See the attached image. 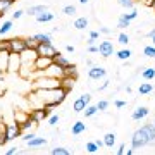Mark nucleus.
Wrapping results in <instances>:
<instances>
[{"instance_id": "nucleus-45", "label": "nucleus", "mask_w": 155, "mask_h": 155, "mask_svg": "<svg viewBox=\"0 0 155 155\" xmlns=\"http://www.w3.org/2000/svg\"><path fill=\"white\" fill-rule=\"evenodd\" d=\"M114 105H116L117 109H124V107H126V102H124V100H114Z\"/></svg>"}, {"instance_id": "nucleus-32", "label": "nucleus", "mask_w": 155, "mask_h": 155, "mask_svg": "<svg viewBox=\"0 0 155 155\" xmlns=\"http://www.w3.org/2000/svg\"><path fill=\"white\" fill-rule=\"evenodd\" d=\"M129 26H131V21L126 19V17L121 14V16H119V21H117V28L119 29H126V28H129Z\"/></svg>"}, {"instance_id": "nucleus-36", "label": "nucleus", "mask_w": 155, "mask_h": 155, "mask_svg": "<svg viewBox=\"0 0 155 155\" xmlns=\"http://www.w3.org/2000/svg\"><path fill=\"white\" fill-rule=\"evenodd\" d=\"M95 105H97V109H98V112H105L107 109L110 107V102H109V100H98V102H97Z\"/></svg>"}, {"instance_id": "nucleus-41", "label": "nucleus", "mask_w": 155, "mask_h": 155, "mask_svg": "<svg viewBox=\"0 0 155 155\" xmlns=\"http://www.w3.org/2000/svg\"><path fill=\"white\" fill-rule=\"evenodd\" d=\"M117 4L124 9H133L134 7V0H117Z\"/></svg>"}, {"instance_id": "nucleus-49", "label": "nucleus", "mask_w": 155, "mask_h": 155, "mask_svg": "<svg viewBox=\"0 0 155 155\" xmlns=\"http://www.w3.org/2000/svg\"><path fill=\"white\" fill-rule=\"evenodd\" d=\"M100 35H110V29L107 28V26H100Z\"/></svg>"}, {"instance_id": "nucleus-25", "label": "nucleus", "mask_w": 155, "mask_h": 155, "mask_svg": "<svg viewBox=\"0 0 155 155\" xmlns=\"http://www.w3.org/2000/svg\"><path fill=\"white\" fill-rule=\"evenodd\" d=\"M12 28H14V21H12V19H9V21H4V22H2V26H0V36H4V35L11 33Z\"/></svg>"}, {"instance_id": "nucleus-43", "label": "nucleus", "mask_w": 155, "mask_h": 155, "mask_svg": "<svg viewBox=\"0 0 155 155\" xmlns=\"http://www.w3.org/2000/svg\"><path fill=\"white\" fill-rule=\"evenodd\" d=\"M0 52H9V43H7V40H0Z\"/></svg>"}, {"instance_id": "nucleus-3", "label": "nucleus", "mask_w": 155, "mask_h": 155, "mask_svg": "<svg viewBox=\"0 0 155 155\" xmlns=\"http://www.w3.org/2000/svg\"><path fill=\"white\" fill-rule=\"evenodd\" d=\"M21 136H22L21 126H19L16 121H14V122H9V124H5V138H7V141H12V140L21 138Z\"/></svg>"}, {"instance_id": "nucleus-54", "label": "nucleus", "mask_w": 155, "mask_h": 155, "mask_svg": "<svg viewBox=\"0 0 155 155\" xmlns=\"http://www.w3.org/2000/svg\"><path fill=\"white\" fill-rule=\"evenodd\" d=\"M138 2H141V4H143V5L150 7V5H152V2H153V0H138Z\"/></svg>"}, {"instance_id": "nucleus-46", "label": "nucleus", "mask_w": 155, "mask_h": 155, "mask_svg": "<svg viewBox=\"0 0 155 155\" xmlns=\"http://www.w3.org/2000/svg\"><path fill=\"white\" fill-rule=\"evenodd\" d=\"M14 153H19V147H12L5 152V155H14Z\"/></svg>"}, {"instance_id": "nucleus-51", "label": "nucleus", "mask_w": 155, "mask_h": 155, "mask_svg": "<svg viewBox=\"0 0 155 155\" xmlns=\"http://www.w3.org/2000/svg\"><path fill=\"white\" fill-rule=\"evenodd\" d=\"M107 86H109V81H107V79H105V81H104V83H102V84H100V86H98V91H104V90H105Z\"/></svg>"}, {"instance_id": "nucleus-27", "label": "nucleus", "mask_w": 155, "mask_h": 155, "mask_svg": "<svg viewBox=\"0 0 155 155\" xmlns=\"http://www.w3.org/2000/svg\"><path fill=\"white\" fill-rule=\"evenodd\" d=\"M33 36L38 40V43H50L52 41V33H36Z\"/></svg>"}, {"instance_id": "nucleus-34", "label": "nucleus", "mask_w": 155, "mask_h": 155, "mask_svg": "<svg viewBox=\"0 0 155 155\" xmlns=\"http://www.w3.org/2000/svg\"><path fill=\"white\" fill-rule=\"evenodd\" d=\"M143 55L148 59H155V45H147L143 48Z\"/></svg>"}, {"instance_id": "nucleus-17", "label": "nucleus", "mask_w": 155, "mask_h": 155, "mask_svg": "<svg viewBox=\"0 0 155 155\" xmlns=\"http://www.w3.org/2000/svg\"><path fill=\"white\" fill-rule=\"evenodd\" d=\"M35 19H36V22H40V24H45V22H52L55 19V16L50 11H45V12H41V14H38Z\"/></svg>"}, {"instance_id": "nucleus-38", "label": "nucleus", "mask_w": 155, "mask_h": 155, "mask_svg": "<svg viewBox=\"0 0 155 155\" xmlns=\"http://www.w3.org/2000/svg\"><path fill=\"white\" fill-rule=\"evenodd\" d=\"M117 41H119L122 47H126V45L129 43V35L124 33V31H122V33H119V36H117Z\"/></svg>"}, {"instance_id": "nucleus-20", "label": "nucleus", "mask_w": 155, "mask_h": 155, "mask_svg": "<svg viewBox=\"0 0 155 155\" xmlns=\"http://www.w3.org/2000/svg\"><path fill=\"white\" fill-rule=\"evenodd\" d=\"M74 29L78 31H84V29H88V17H76V21H74Z\"/></svg>"}, {"instance_id": "nucleus-23", "label": "nucleus", "mask_w": 155, "mask_h": 155, "mask_svg": "<svg viewBox=\"0 0 155 155\" xmlns=\"http://www.w3.org/2000/svg\"><path fill=\"white\" fill-rule=\"evenodd\" d=\"M114 55H116L119 61L124 62V61H127V59H131V50L127 48V47H122V48L119 50V52H116Z\"/></svg>"}, {"instance_id": "nucleus-35", "label": "nucleus", "mask_w": 155, "mask_h": 155, "mask_svg": "<svg viewBox=\"0 0 155 155\" xmlns=\"http://www.w3.org/2000/svg\"><path fill=\"white\" fill-rule=\"evenodd\" d=\"M62 12H64V16H76V5H72V4H69V5H64V9H62Z\"/></svg>"}, {"instance_id": "nucleus-9", "label": "nucleus", "mask_w": 155, "mask_h": 155, "mask_svg": "<svg viewBox=\"0 0 155 155\" xmlns=\"http://www.w3.org/2000/svg\"><path fill=\"white\" fill-rule=\"evenodd\" d=\"M9 43V54L14 52V54H21L22 50H26V43H24V38H9L7 40Z\"/></svg>"}, {"instance_id": "nucleus-55", "label": "nucleus", "mask_w": 155, "mask_h": 155, "mask_svg": "<svg viewBox=\"0 0 155 155\" xmlns=\"http://www.w3.org/2000/svg\"><path fill=\"white\" fill-rule=\"evenodd\" d=\"M66 52L72 54V52H74V45H66Z\"/></svg>"}, {"instance_id": "nucleus-48", "label": "nucleus", "mask_w": 155, "mask_h": 155, "mask_svg": "<svg viewBox=\"0 0 155 155\" xmlns=\"http://www.w3.org/2000/svg\"><path fill=\"white\" fill-rule=\"evenodd\" d=\"M124 148H126V145L121 143V145H119V148H117L116 153H117V155H124V153H126V150H124Z\"/></svg>"}, {"instance_id": "nucleus-11", "label": "nucleus", "mask_w": 155, "mask_h": 155, "mask_svg": "<svg viewBox=\"0 0 155 155\" xmlns=\"http://www.w3.org/2000/svg\"><path fill=\"white\" fill-rule=\"evenodd\" d=\"M52 57H43V55H38L36 57V61H35V69H36V71H43V69H47V67L50 66V64H52Z\"/></svg>"}, {"instance_id": "nucleus-24", "label": "nucleus", "mask_w": 155, "mask_h": 155, "mask_svg": "<svg viewBox=\"0 0 155 155\" xmlns=\"http://www.w3.org/2000/svg\"><path fill=\"white\" fill-rule=\"evenodd\" d=\"M74 83H76V79H72V78H67V76L61 78V86L64 90H67V91H71L74 88Z\"/></svg>"}, {"instance_id": "nucleus-30", "label": "nucleus", "mask_w": 155, "mask_h": 155, "mask_svg": "<svg viewBox=\"0 0 155 155\" xmlns=\"http://www.w3.org/2000/svg\"><path fill=\"white\" fill-rule=\"evenodd\" d=\"M19 126H21V131H22V133H26V131H29V129H31L33 126H36V124L33 122V119H31V117H28V119H26V121H22Z\"/></svg>"}, {"instance_id": "nucleus-47", "label": "nucleus", "mask_w": 155, "mask_h": 155, "mask_svg": "<svg viewBox=\"0 0 155 155\" xmlns=\"http://www.w3.org/2000/svg\"><path fill=\"white\" fill-rule=\"evenodd\" d=\"M88 52L90 54H98V45H88Z\"/></svg>"}, {"instance_id": "nucleus-5", "label": "nucleus", "mask_w": 155, "mask_h": 155, "mask_svg": "<svg viewBox=\"0 0 155 155\" xmlns=\"http://www.w3.org/2000/svg\"><path fill=\"white\" fill-rule=\"evenodd\" d=\"M90 102H91V95L83 93L81 97H78V98L74 100V104H72V110L76 112V114H81V112L86 109V105H88Z\"/></svg>"}, {"instance_id": "nucleus-2", "label": "nucleus", "mask_w": 155, "mask_h": 155, "mask_svg": "<svg viewBox=\"0 0 155 155\" xmlns=\"http://www.w3.org/2000/svg\"><path fill=\"white\" fill-rule=\"evenodd\" d=\"M61 86V79L48 76H36L31 79V90H50Z\"/></svg>"}, {"instance_id": "nucleus-1", "label": "nucleus", "mask_w": 155, "mask_h": 155, "mask_svg": "<svg viewBox=\"0 0 155 155\" xmlns=\"http://www.w3.org/2000/svg\"><path fill=\"white\" fill-rule=\"evenodd\" d=\"M150 143H155V126L152 122H147L138 127L131 136V147L133 148H143Z\"/></svg>"}, {"instance_id": "nucleus-42", "label": "nucleus", "mask_w": 155, "mask_h": 155, "mask_svg": "<svg viewBox=\"0 0 155 155\" xmlns=\"http://www.w3.org/2000/svg\"><path fill=\"white\" fill-rule=\"evenodd\" d=\"M24 14H26L24 9H17V11H14V12H12V21H19Z\"/></svg>"}, {"instance_id": "nucleus-26", "label": "nucleus", "mask_w": 155, "mask_h": 155, "mask_svg": "<svg viewBox=\"0 0 155 155\" xmlns=\"http://www.w3.org/2000/svg\"><path fill=\"white\" fill-rule=\"evenodd\" d=\"M7 62H9V52H0V72H7Z\"/></svg>"}, {"instance_id": "nucleus-28", "label": "nucleus", "mask_w": 155, "mask_h": 155, "mask_svg": "<svg viewBox=\"0 0 155 155\" xmlns=\"http://www.w3.org/2000/svg\"><path fill=\"white\" fill-rule=\"evenodd\" d=\"M141 78H143L145 81L155 79V69H153V67H145V71L141 72Z\"/></svg>"}, {"instance_id": "nucleus-61", "label": "nucleus", "mask_w": 155, "mask_h": 155, "mask_svg": "<svg viewBox=\"0 0 155 155\" xmlns=\"http://www.w3.org/2000/svg\"><path fill=\"white\" fill-rule=\"evenodd\" d=\"M152 43L155 45V35H153V36H152Z\"/></svg>"}, {"instance_id": "nucleus-19", "label": "nucleus", "mask_w": 155, "mask_h": 155, "mask_svg": "<svg viewBox=\"0 0 155 155\" xmlns=\"http://www.w3.org/2000/svg\"><path fill=\"white\" fill-rule=\"evenodd\" d=\"M153 84L152 83H148V81H143V83L138 86V93L140 95H152L153 93Z\"/></svg>"}, {"instance_id": "nucleus-16", "label": "nucleus", "mask_w": 155, "mask_h": 155, "mask_svg": "<svg viewBox=\"0 0 155 155\" xmlns=\"http://www.w3.org/2000/svg\"><path fill=\"white\" fill-rule=\"evenodd\" d=\"M29 117V112L22 110V109H14V114H12V119L17 122V124H21L22 121H26Z\"/></svg>"}, {"instance_id": "nucleus-56", "label": "nucleus", "mask_w": 155, "mask_h": 155, "mask_svg": "<svg viewBox=\"0 0 155 155\" xmlns=\"http://www.w3.org/2000/svg\"><path fill=\"white\" fill-rule=\"evenodd\" d=\"M153 35H155V28H152V29H150V31H148V35H147V36H148V38H152Z\"/></svg>"}, {"instance_id": "nucleus-40", "label": "nucleus", "mask_w": 155, "mask_h": 155, "mask_svg": "<svg viewBox=\"0 0 155 155\" xmlns=\"http://www.w3.org/2000/svg\"><path fill=\"white\" fill-rule=\"evenodd\" d=\"M122 16L126 17V19H129V21H134V19H136V17H138V11H136V9H131V11L129 12H124V14H122Z\"/></svg>"}, {"instance_id": "nucleus-29", "label": "nucleus", "mask_w": 155, "mask_h": 155, "mask_svg": "<svg viewBox=\"0 0 155 155\" xmlns=\"http://www.w3.org/2000/svg\"><path fill=\"white\" fill-rule=\"evenodd\" d=\"M98 114V109H97V105H86V109L83 110V116L84 117H93V116H97Z\"/></svg>"}, {"instance_id": "nucleus-22", "label": "nucleus", "mask_w": 155, "mask_h": 155, "mask_svg": "<svg viewBox=\"0 0 155 155\" xmlns=\"http://www.w3.org/2000/svg\"><path fill=\"white\" fill-rule=\"evenodd\" d=\"M64 76L72 78V79H78V76H79V71H78V67L74 66V64H69V66L64 69Z\"/></svg>"}, {"instance_id": "nucleus-6", "label": "nucleus", "mask_w": 155, "mask_h": 155, "mask_svg": "<svg viewBox=\"0 0 155 155\" xmlns=\"http://www.w3.org/2000/svg\"><path fill=\"white\" fill-rule=\"evenodd\" d=\"M19 67H21V54H14V52H11V54H9V62H7V72L17 74Z\"/></svg>"}, {"instance_id": "nucleus-58", "label": "nucleus", "mask_w": 155, "mask_h": 155, "mask_svg": "<svg viewBox=\"0 0 155 155\" xmlns=\"http://www.w3.org/2000/svg\"><path fill=\"white\" fill-rule=\"evenodd\" d=\"M134 153V150H133V147H131V148L129 150H126V155H133Z\"/></svg>"}, {"instance_id": "nucleus-53", "label": "nucleus", "mask_w": 155, "mask_h": 155, "mask_svg": "<svg viewBox=\"0 0 155 155\" xmlns=\"http://www.w3.org/2000/svg\"><path fill=\"white\" fill-rule=\"evenodd\" d=\"M95 143H97L98 148H104V147H105V145H104V140H95Z\"/></svg>"}, {"instance_id": "nucleus-10", "label": "nucleus", "mask_w": 155, "mask_h": 155, "mask_svg": "<svg viewBox=\"0 0 155 155\" xmlns=\"http://www.w3.org/2000/svg\"><path fill=\"white\" fill-rule=\"evenodd\" d=\"M36 57H38V54L33 48H26L21 52V62H26V64H35Z\"/></svg>"}, {"instance_id": "nucleus-12", "label": "nucleus", "mask_w": 155, "mask_h": 155, "mask_svg": "<svg viewBox=\"0 0 155 155\" xmlns=\"http://www.w3.org/2000/svg\"><path fill=\"white\" fill-rule=\"evenodd\" d=\"M150 114V110L148 109H147V107H136V109H134L133 112H131V119H133V121H143L145 117L148 116Z\"/></svg>"}, {"instance_id": "nucleus-37", "label": "nucleus", "mask_w": 155, "mask_h": 155, "mask_svg": "<svg viewBox=\"0 0 155 155\" xmlns=\"http://www.w3.org/2000/svg\"><path fill=\"white\" fill-rule=\"evenodd\" d=\"M84 148H86V152H88V153H97V152H98V147H97V143H95V141H88V143L84 145Z\"/></svg>"}, {"instance_id": "nucleus-44", "label": "nucleus", "mask_w": 155, "mask_h": 155, "mask_svg": "<svg viewBox=\"0 0 155 155\" xmlns=\"http://www.w3.org/2000/svg\"><path fill=\"white\" fill-rule=\"evenodd\" d=\"M35 136H36V133H31V131H28V134H24V133H22L21 138H22V141H29V140L35 138Z\"/></svg>"}, {"instance_id": "nucleus-15", "label": "nucleus", "mask_w": 155, "mask_h": 155, "mask_svg": "<svg viewBox=\"0 0 155 155\" xmlns=\"http://www.w3.org/2000/svg\"><path fill=\"white\" fill-rule=\"evenodd\" d=\"M84 131H86V124H84L83 121H74L71 126V134H74V136H79V134H83Z\"/></svg>"}, {"instance_id": "nucleus-13", "label": "nucleus", "mask_w": 155, "mask_h": 155, "mask_svg": "<svg viewBox=\"0 0 155 155\" xmlns=\"http://www.w3.org/2000/svg\"><path fill=\"white\" fill-rule=\"evenodd\" d=\"M52 61H54V64H55V66L62 67V69H66V67L71 64V62H69V59H67V57L62 54V52H57L55 55L52 57Z\"/></svg>"}, {"instance_id": "nucleus-4", "label": "nucleus", "mask_w": 155, "mask_h": 155, "mask_svg": "<svg viewBox=\"0 0 155 155\" xmlns=\"http://www.w3.org/2000/svg\"><path fill=\"white\" fill-rule=\"evenodd\" d=\"M114 54H116V50H114V43L110 40H104L98 43V55H102L104 59H110Z\"/></svg>"}, {"instance_id": "nucleus-14", "label": "nucleus", "mask_w": 155, "mask_h": 155, "mask_svg": "<svg viewBox=\"0 0 155 155\" xmlns=\"http://www.w3.org/2000/svg\"><path fill=\"white\" fill-rule=\"evenodd\" d=\"M45 11H48V5H43V4H40V5H31V7H28V9H24V12H26L28 16H33V17H36L38 14H41V12H45Z\"/></svg>"}, {"instance_id": "nucleus-59", "label": "nucleus", "mask_w": 155, "mask_h": 155, "mask_svg": "<svg viewBox=\"0 0 155 155\" xmlns=\"http://www.w3.org/2000/svg\"><path fill=\"white\" fill-rule=\"evenodd\" d=\"M78 2H79V4H81V5H86V4H88L90 0H78Z\"/></svg>"}, {"instance_id": "nucleus-62", "label": "nucleus", "mask_w": 155, "mask_h": 155, "mask_svg": "<svg viewBox=\"0 0 155 155\" xmlns=\"http://www.w3.org/2000/svg\"><path fill=\"white\" fill-rule=\"evenodd\" d=\"M153 126H155V121H153Z\"/></svg>"}, {"instance_id": "nucleus-8", "label": "nucleus", "mask_w": 155, "mask_h": 155, "mask_svg": "<svg viewBox=\"0 0 155 155\" xmlns=\"http://www.w3.org/2000/svg\"><path fill=\"white\" fill-rule=\"evenodd\" d=\"M107 76V71L104 69V67L97 66V64H93L91 67H88V78L91 79V81H100V79H105Z\"/></svg>"}, {"instance_id": "nucleus-57", "label": "nucleus", "mask_w": 155, "mask_h": 155, "mask_svg": "<svg viewBox=\"0 0 155 155\" xmlns=\"http://www.w3.org/2000/svg\"><path fill=\"white\" fill-rule=\"evenodd\" d=\"M143 71H145V66H140L138 69H136V72H138V74H141Z\"/></svg>"}, {"instance_id": "nucleus-50", "label": "nucleus", "mask_w": 155, "mask_h": 155, "mask_svg": "<svg viewBox=\"0 0 155 155\" xmlns=\"http://www.w3.org/2000/svg\"><path fill=\"white\" fill-rule=\"evenodd\" d=\"M90 38L98 40V38H100V31H90Z\"/></svg>"}, {"instance_id": "nucleus-31", "label": "nucleus", "mask_w": 155, "mask_h": 155, "mask_svg": "<svg viewBox=\"0 0 155 155\" xmlns=\"http://www.w3.org/2000/svg\"><path fill=\"white\" fill-rule=\"evenodd\" d=\"M24 43H26V48L36 50V47H38V40L35 38V36H26V38H24Z\"/></svg>"}, {"instance_id": "nucleus-18", "label": "nucleus", "mask_w": 155, "mask_h": 155, "mask_svg": "<svg viewBox=\"0 0 155 155\" xmlns=\"http://www.w3.org/2000/svg\"><path fill=\"white\" fill-rule=\"evenodd\" d=\"M28 143V148H38V147H43V145H47V140L43 138V136H35V138H31L29 141H26Z\"/></svg>"}, {"instance_id": "nucleus-7", "label": "nucleus", "mask_w": 155, "mask_h": 155, "mask_svg": "<svg viewBox=\"0 0 155 155\" xmlns=\"http://www.w3.org/2000/svg\"><path fill=\"white\" fill-rule=\"evenodd\" d=\"M59 52V50L54 47V43L50 41V43H38L36 47V54L38 55H43V57H54Z\"/></svg>"}, {"instance_id": "nucleus-33", "label": "nucleus", "mask_w": 155, "mask_h": 155, "mask_svg": "<svg viewBox=\"0 0 155 155\" xmlns=\"http://www.w3.org/2000/svg\"><path fill=\"white\" fill-rule=\"evenodd\" d=\"M50 153L52 155H69L71 153V150L64 148V147H54V148L50 150Z\"/></svg>"}, {"instance_id": "nucleus-39", "label": "nucleus", "mask_w": 155, "mask_h": 155, "mask_svg": "<svg viewBox=\"0 0 155 155\" xmlns=\"http://www.w3.org/2000/svg\"><path fill=\"white\" fill-rule=\"evenodd\" d=\"M59 119H61V117H59V114H54V112H52V114L47 117L48 126H57V124H59Z\"/></svg>"}, {"instance_id": "nucleus-60", "label": "nucleus", "mask_w": 155, "mask_h": 155, "mask_svg": "<svg viewBox=\"0 0 155 155\" xmlns=\"http://www.w3.org/2000/svg\"><path fill=\"white\" fill-rule=\"evenodd\" d=\"M150 7H152V9H153V11H155V0H153V2H152V5H150Z\"/></svg>"}, {"instance_id": "nucleus-52", "label": "nucleus", "mask_w": 155, "mask_h": 155, "mask_svg": "<svg viewBox=\"0 0 155 155\" xmlns=\"http://www.w3.org/2000/svg\"><path fill=\"white\" fill-rule=\"evenodd\" d=\"M97 41H98V40H95V38H90V36L86 38V43H88V45H97Z\"/></svg>"}, {"instance_id": "nucleus-21", "label": "nucleus", "mask_w": 155, "mask_h": 155, "mask_svg": "<svg viewBox=\"0 0 155 155\" xmlns=\"http://www.w3.org/2000/svg\"><path fill=\"white\" fill-rule=\"evenodd\" d=\"M104 145H105L107 148H112L114 145H116V133L114 131H109V133H105L104 134Z\"/></svg>"}]
</instances>
